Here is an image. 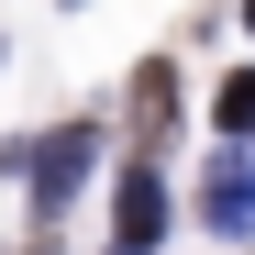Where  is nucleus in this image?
I'll list each match as a JSON object with an SVG mask.
<instances>
[{"label": "nucleus", "mask_w": 255, "mask_h": 255, "mask_svg": "<svg viewBox=\"0 0 255 255\" xmlns=\"http://www.w3.org/2000/svg\"><path fill=\"white\" fill-rule=\"evenodd\" d=\"M89 166H100V122H56V133L11 144V178H33V211H67L89 189Z\"/></svg>", "instance_id": "1"}, {"label": "nucleus", "mask_w": 255, "mask_h": 255, "mask_svg": "<svg viewBox=\"0 0 255 255\" xmlns=\"http://www.w3.org/2000/svg\"><path fill=\"white\" fill-rule=\"evenodd\" d=\"M111 244H122V255H155V244H166V178H155V166L122 178V200H111Z\"/></svg>", "instance_id": "2"}, {"label": "nucleus", "mask_w": 255, "mask_h": 255, "mask_svg": "<svg viewBox=\"0 0 255 255\" xmlns=\"http://www.w3.org/2000/svg\"><path fill=\"white\" fill-rule=\"evenodd\" d=\"M200 211H211V233H233V244L255 233V155H244V144L211 166V200H200Z\"/></svg>", "instance_id": "3"}, {"label": "nucleus", "mask_w": 255, "mask_h": 255, "mask_svg": "<svg viewBox=\"0 0 255 255\" xmlns=\"http://www.w3.org/2000/svg\"><path fill=\"white\" fill-rule=\"evenodd\" d=\"M166 122H178V78L144 67V78H133V144H144V166H155V144H166Z\"/></svg>", "instance_id": "4"}, {"label": "nucleus", "mask_w": 255, "mask_h": 255, "mask_svg": "<svg viewBox=\"0 0 255 255\" xmlns=\"http://www.w3.org/2000/svg\"><path fill=\"white\" fill-rule=\"evenodd\" d=\"M211 111H222V133L244 144V133H255V67H233V78H222V100H211Z\"/></svg>", "instance_id": "5"}, {"label": "nucleus", "mask_w": 255, "mask_h": 255, "mask_svg": "<svg viewBox=\"0 0 255 255\" xmlns=\"http://www.w3.org/2000/svg\"><path fill=\"white\" fill-rule=\"evenodd\" d=\"M244 33H255V0H244Z\"/></svg>", "instance_id": "6"}, {"label": "nucleus", "mask_w": 255, "mask_h": 255, "mask_svg": "<svg viewBox=\"0 0 255 255\" xmlns=\"http://www.w3.org/2000/svg\"><path fill=\"white\" fill-rule=\"evenodd\" d=\"M22 255H56V244H22Z\"/></svg>", "instance_id": "7"}, {"label": "nucleus", "mask_w": 255, "mask_h": 255, "mask_svg": "<svg viewBox=\"0 0 255 255\" xmlns=\"http://www.w3.org/2000/svg\"><path fill=\"white\" fill-rule=\"evenodd\" d=\"M111 255H122V244H111Z\"/></svg>", "instance_id": "8"}]
</instances>
